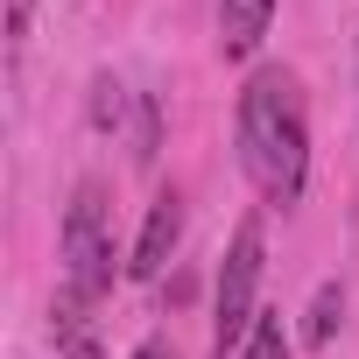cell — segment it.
Here are the masks:
<instances>
[{
    "instance_id": "cell-1",
    "label": "cell",
    "mask_w": 359,
    "mask_h": 359,
    "mask_svg": "<svg viewBox=\"0 0 359 359\" xmlns=\"http://www.w3.org/2000/svg\"><path fill=\"white\" fill-rule=\"evenodd\" d=\"M233 127H240V169L254 176V191L268 205H296L303 198V176H310V106H303L296 71L261 64L240 85Z\"/></svg>"
},
{
    "instance_id": "cell-2",
    "label": "cell",
    "mask_w": 359,
    "mask_h": 359,
    "mask_svg": "<svg viewBox=\"0 0 359 359\" xmlns=\"http://www.w3.org/2000/svg\"><path fill=\"white\" fill-rule=\"evenodd\" d=\"M113 261H120V240H113V205L99 184H78L71 205H64V289L57 303H78V310H99L106 289H113Z\"/></svg>"
},
{
    "instance_id": "cell-3",
    "label": "cell",
    "mask_w": 359,
    "mask_h": 359,
    "mask_svg": "<svg viewBox=\"0 0 359 359\" xmlns=\"http://www.w3.org/2000/svg\"><path fill=\"white\" fill-rule=\"evenodd\" d=\"M261 261H268V233H261V212H247V219L233 226L226 261H219V296H212V345H219V352L247 345V331L261 324V310H254Z\"/></svg>"
},
{
    "instance_id": "cell-4",
    "label": "cell",
    "mask_w": 359,
    "mask_h": 359,
    "mask_svg": "<svg viewBox=\"0 0 359 359\" xmlns=\"http://www.w3.org/2000/svg\"><path fill=\"white\" fill-rule=\"evenodd\" d=\"M176 240H184V198H176V191H162V198L148 205V219H141V240H134L127 275H134V282H155V275L169 268Z\"/></svg>"
},
{
    "instance_id": "cell-5",
    "label": "cell",
    "mask_w": 359,
    "mask_h": 359,
    "mask_svg": "<svg viewBox=\"0 0 359 359\" xmlns=\"http://www.w3.org/2000/svg\"><path fill=\"white\" fill-rule=\"evenodd\" d=\"M275 22V0H219V57H254Z\"/></svg>"
},
{
    "instance_id": "cell-6",
    "label": "cell",
    "mask_w": 359,
    "mask_h": 359,
    "mask_svg": "<svg viewBox=\"0 0 359 359\" xmlns=\"http://www.w3.org/2000/svg\"><path fill=\"white\" fill-rule=\"evenodd\" d=\"M338 317H345V289H338V282H324V289H317V303H310V324H303V338H310V345H331Z\"/></svg>"
},
{
    "instance_id": "cell-7",
    "label": "cell",
    "mask_w": 359,
    "mask_h": 359,
    "mask_svg": "<svg viewBox=\"0 0 359 359\" xmlns=\"http://www.w3.org/2000/svg\"><path fill=\"white\" fill-rule=\"evenodd\" d=\"M240 359H289V331H282V317H261V324L247 331Z\"/></svg>"
},
{
    "instance_id": "cell-8",
    "label": "cell",
    "mask_w": 359,
    "mask_h": 359,
    "mask_svg": "<svg viewBox=\"0 0 359 359\" xmlns=\"http://www.w3.org/2000/svg\"><path fill=\"white\" fill-rule=\"evenodd\" d=\"M29 8L36 0H8V50L22 57V43H29Z\"/></svg>"
},
{
    "instance_id": "cell-9",
    "label": "cell",
    "mask_w": 359,
    "mask_h": 359,
    "mask_svg": "<svg viewBox=\"0 0 359 359\" xmlns=\"http://www.w3.org/2000/svg\"><path fill=\"white\" fill-rule=\"evenodd\" d=\"M134 359H176V345H169V338H141V345H134Z\"/></svg>"
}]
</instances>
